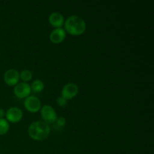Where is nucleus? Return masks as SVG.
Segmentation results:
<instances>
[{"label":"nucleus","instance_id":"nucleus-11","mask_svg":"<svg viewBox=\"0 0 154 154\" xmlns=\"http://www.w3.org/2000/svg\"><path fill=\"white\" fill-rule=\"evenodd\" d=\"M31 90H32L34 93H40L45 88V84H44L43 81L41 80H35L32 83L31 86Z\"/></svg>","mask_w":154,"mask_h":154},{"label":"nucleus","instance_id":"nucleus-1","mask_svg":"<svg viewBox=\"0 0 154 154\" xmlns=\"http://www.w3.org/2000/svg\"><path fill=\"white\" fill-rule=\"evenodd\" d=\"M65 31L73 35H80L85 32L87 24L84 20L78 15H71L64 22Z\"/></svg>","mask_w":154,"mask_h":154},{"label":"nucleus","instance_id":"nucleus-8","mask_svg":"<svg viewBox=\"0 0 154 154\" xmlns=\"http://www.w3.org/2000/svg\"><path fill=\"white\" fill-rule=\"evenodd\" d=\"M20 80V73L14 69H8L4 74V81L8 85L15 86Z\"/></svg>","mask_w":154,"mask_h":154},{"label":"nucleus","instance_id":"nucleus-10","mask_svg":"<svg viewBox=\"0 0 154 154\" xmlns=\"http://www.w3.org/2000/svg\"><path fill=\"white\" fill-rule=\"evenodd\" d=\"M49 22L52 26L55 28H61L62 26L64 24V17L60 12H53L50 14Z\"/></svg>","mask_w":154,"mask_h":154},{"label":"nucleus","instance_id":"nucleus-4","mask_svg":"<svg viewBox=\"0 0 154 154\" xmlns=\"http://www.w3.org/2000/svg\"><path fill=\"white\" fill-rule=\"evenodd\" d=\"M24 106L29 112L35 113L40 111L42 108V102L40 99L34 96H29L24 100Z\"/></svg>","mask_w":154,"mask_h":154},{"label":"nucleus","instance_id":"nucleus-3","mask_svg":"<svg viewBox=\"0 0 154 154\" xmlns=\"http://www.w3.org/2000/svg\"><path fill=\"white\" fill-rule=\"evenodd\" d=\"M41 115L44 122L49 124V123H55L57 119V113L52 106L49 105H45L41 108Z\"/></svg>","mask_w":154,"mask_h":154},{"label":"nucleus","instance_id":"nucleus-5","mask_svg":"<svg viewBox=\"0 0 154 154\" xmlns=\"http://www.w3.org/2000/svg\"><path fill=\"white\" fill-rule=\"evenodd\" d=\"M78 93V87L75 83H68L63 87L61 91V96L64 99H71L77 96Z\"/></svg>","mask_w":154,"mask_h":154},{"label":"nucleus","instance_id":"nucleus-16","mask_svg":"<svg viewBox=\"0 0 154 154\" xmlns=\"http://www.w3.org/2000/svg\"><path fill=\"white\" fill-rule=\"evenodd\" d=\"M5 116V111L3 108H0V119H2Z\"/></svg>","mask_w":154,"mask_h":154},{"label":"nucleus","instance_id":"nucleus-6","mask_svg":"<svg viewBox=\"0 0 154 154\" xmlns=\"http://www.w3.org/2000/svg\"><path fill=\"white\" fill-rule=\"evenodd\" d=\"M31 87L26 82L17 83L14 88V93L18 98H26L31 93Z\"/></svg>","mask_w":154,"mask_h":154},{"label":"nucleus","instance_id":"nucleus-13","mask_svg":"<svg viewBox=\"0 0 154 154\" xmlns=\"http://www.w3.org/2000/svg\"><path fill=\"white\" fill-rule=\"evenodd\" d=\"M9 130L8 122L4 118L0 119V135H3L8 132Z\"/></svg>","mask_w":154,"mask_h":154},{"label":"nucleus","instance_id":"nucleus-14","mask_svg":"<svg viewBox=\"0 0 154 154\" xmlns=\"http://www.w3.org/2000/svg\"><path fill=\"white\" fill-rule=\"evenodd\" d=\"M57 105L60 107H66L67 105V100L62 96H60L57 99Z\"/></svg>","mask_w":154,"mask_h":154},{"label":"nucleus","instance_id":"nucleus-12","mask_svg":"<svg viewBox=\"0 0 154 154\" xmlns=\"http://www.w3.org/2000/svg\"><path fill=\"white\" fill-rule=\"evenodd\" d=\"M20 78L22 81H23V82L26 83L27 81H30L32 78V73L30 70L24 69V70L21 71L20 73Z\"/></svg>","mask_w":154,"mask_h":154},{"label":"nucleus","instance_id":"nucleus-2","mask_svg":"<svg viewBox=\"0 0 154 154\" xmlns=\"http://www.w3.org/2000/svg\"><path fill=\"white\" fill-rule=\"evenodd\" d=\"M51 127L44 121H35L32 123L28 128V134L30 138L35 141H43L50 135Z\"/></svg>","mask_w":154,"mask_h":154},{"label":"nucleus","instance_id":"nucleus-15","mask_svg":"<svg viewBox=\"0 0 154 154\" xmlns=\"http://www.w3.org/2000/svg\"><path fill=\"white\" fill-rule=\"evenodd\" d=\"M56 122H57V125H58L59 126H64L65 125H66V118L63 117H58V118L57 119V120H56Z\"/></svg>","mask_w":154,"mask_h":154},{"label":"nucleus","instance_id":"nucleus-7","mask_svg":"<svg viewBox=\"0 0 154 154\" xmlns=\"http://www.w3.org/2000/svg\"><path fill=\"white\" fill-rule=\"evenodd\" d=\"M7 121L11 123H18L23 118V111L17 107H11L5 112Z\"/></svg>","mask_w":154,"mask_h":154},{"label":"nucleus","instance_id":"nucleus-17","mask_svg":"<svg viewBox=\"0 0 154 154\" xmlns=\"http://www.w3.org/2000/svg\"><path fill=\"white\" fill-rule=\"evenodd\" d=\"M0 154H1V153H0Z\"/></svg>","mask_w":154,"mask_h":154},{"label":"nucleus","instance_id":"nucleus-9","mask_svg":"<svg viewBox=\"0 0 154 154\" xmlns=\"http://www.w3.org/2000/svg\"><path fill=\"white\" fill-rule=\"evenodd\" d=\"M66 33L64 29L55 28L50 34V40L54 44H60L66 38Z\"/></svg>","mask_w":154,"mask_h":154}]
</instances>
